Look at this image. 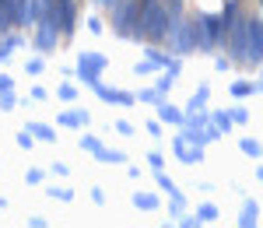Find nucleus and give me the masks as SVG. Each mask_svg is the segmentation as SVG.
I'll list each match as a JSON object with an SVG mask.
<instances>
[{"instance_id":"f257e3e1","label":"nucleus","mask_w":263,"mask_h":228,"mask_svg":"<svg viewBox=\"0 0 263 228\" xmlns=\"http://www.w3.org/2000/svg\"><path fill=\"white\" fill-rule=\"evenodd\" d=\"M165 32H168V11H165L162 0H151V4H144L141 21H137V28H134V35H130V39L162 42Z\"/></svg>"},{"instance_id":"f03ea898","label":"nucleus","mask_w":263,"mask_h":228,"mask_svg":"<svg viewBox=\"0 0 263 228\" xmlns=\"http://www.w3.org/2000/svg\"><path fill=\"white\" fill-rule=\"evenodd\" d=\"M141 11H144L141 0H123V4H116L112 7V32L123 35V39H130L134 28H137V21H141Z\"/></svg>"},{"instance_id":"7ed1b4c3","label":"nucleus","mask_w":263,"mask_h":228,"mask_svg":"<svg viewBox=\"0 0 263 228\" xmlns=\"http://www.w3.org/2000/svg\"><path fill=\"white\" fill-rule=\"evenodd\" d=\"M246 63L263 67V18H246Z\"/></svg>"},{"instance_id":"20e7f679","label":"nucleus","mask_w":263,"mask_h":228,"mask_svg":"<svg viewBox=\"0 0 263 228\" xmlns=\"http://www.w3.org/2000/svg\"><path fill=\"white\" fill-rule=\"evenodd\" d=\"M109 67V56H102V53H91V49H84L81 56H78V78H81L84 84H102V70Z\"/></svg>"},{"instance_id":"39448f33","label":"nucleus","mask_w":263,"mask_h":228,"mask_svg":"<svg viewBox=\"0 0 263 228\" xmlns=\"http://www.w3.org/2000/svg\"><path fill=\"white\" fill-rule=\"evenodd\" d=\"M224 49H228V56L232 63H246V18L232 21V28H228V35H224Z\"/></svg>"},{"instance_id":"423d86ee","label":"nucleus","mask_w":263,"mask_h":228,"mask_svg":"<svg viewBox=\"0 0 263 228\" xmlns=\"http://www.w3.org/2000/svg\"><path fill=\"white\" fill-rule=\"evenodd\" d=\"M172 147H176V155H179L186 165H197V162H203V144H197V141H190L186 134H176V141H172Z\"/></svg>"},{"instance_id":"0eeeda50","label":"nucleus","mask_w":263,"mask_h":228,"mask_svg":"<svg viewBox=\"0 0 263 228\" xmlns=\"http://www.w3.org/2000/svg\"><path fill=\"white\" fill-rule=\"evenodd\" d=\"M256 221H260V204H256V200H246V204H242V214H239V225H242V228H253Z\"/></svg>"},{"instance_id":"6e6552de","label":"nucleus","mask_w":263,"mask_h":228,"mask_svg":"<svg viewBox=\"0 0 263 228\" xmlns=\"http://www.w3.org/2000/svg\"><path fill=\"white\" fill-rule=\"evenodd\" d=\"M60 123L63 126H88L91 116H88L84 109H67V112H60Z\"/></svg>"},{"instance_id":"1a4fd4ad","label":"nucleus","mask_w":263,"mask_h":228,"mask_svg":"<svg viewBox=\"0 0 263 228\" xmlns=\"http://www.w3.org/2000/svg\"><path fill=\"white\" fill-rule=\"evenodd\" d=\"M158 116H162L165 123H182V120H186V116H182V112H179V109H176V105L162 102V99H158Z\"/></svg>"},{"instance_id":"9d476101","label":"nucleus","mask_w":263,"mask_h":228,"mask_svg":"<svg viewBox=\"0 0 263 228\" xmlns=\"http://www.w3.org/2000/svg\"><path fill=\"white\" fill-rule=\"evenodd\" d=\"M256 91H260L256 81H232V95H235V99H249V95H256Z\"/></svg>"},{"instance_id":"9b49d317","label":"nucleus","mask_w":263,"mask_h":228,"mask_svg":"<svg viewBox=\"0 0 263 228\" xmlns=\"http://www.w3.org/2000/svg\"><path fill=\"white\" fill-rule=\"evenodd\" d=\"M134 207H141V211H158V197L155 193H134Z\"/></svg>"},{"instance_id":"f8f14e48","label":"nucleus","mask_w":263,"mask_h":228,"mask_svg":"<svg viewBox=\"0 0 263 228\" xmlns=\"http://www.w3.org/2000/svg\"><path fill=\"white\" fill-rule=\"evenodd\" d=\"M207 95H211V88H207V84H200V88H197V95L186 102V112H197V109H203V105H207Z\"/></svg>"},{"instance_id":"ddd939ff","label":"nucleus","mask_w":263,"mask_h":228,"mask_svg":"<svg viewBox=\"0 0 263 228\" xmlns=\"http://www.w3.org/2000/svg\"><path fill=\"white\" fill-rule=\"evenodd\" d=\"M25 130H28V134H35L39 141H57V130H53V126H46V123H28Z\"/></svg>"},{"instance_id":"4468645a","label":"nucleus","mask_w":263,"mask_h":228,"mask_svg":"<svg viewBox=\"0 0 263 228\" xmlns=\"http://www.w3.org/2000/svg\"><path fill=\"white\" fill-rule=\"evenodd\" d=\"M239 147H242V155H249V158H263V144H260V141H253V137H242Z\"/></svg>"},{"instance_id":"2eb2a0df","label":"nucleus","mask_w":263,"mask_h":228,"mask_svg":"<svg viewBox=\"0 0 263 228\" xmlns=\"http://www.w3.org/2000/svg\"><path fill=\"white\" fill-rule=\"evenodd\" d=\"M99 162H105V165H120V162H126V155H123V151H109V147H99Z\"/></svg>"},{"instance_id":"dca6fc26","label":"nucleus","mask_w":263,"mask_h":228,"mask_svg":"<svg viewBox=\"0 0 263 228\" xmlns=\"http://www.w3.org/2000/svg\"><path fill=\"white\" fill-rule=\"evenodd\" d=\"M197 218H200V225L218 221V207H214V204H200V207H197Z\"/></svg>"},{"instance_id":"f3484780","label":"nucleus","mask_w":263,"mask_h":228,"mask_svg":"<svg viewBox=\"0 0 263 228\" xmlns=\"http://www.w3.org/2000/svg\"><path fill=\"white\" fill-rule=\"evenodd\" d=\"M211 120H214V126H218L221 134H228V130H232V112H214Z\"/></svg>"},{"instance_id":"a211bd4d","label":"nucleus","mask_w":263,"mask_h":228,"mask_svg":"<svg viewBox=\"0 0 263 228\" xmlns=\"http://www.w3.org/2000/svg\"><path fill=\"white\" fill-rule=\"evenodd\" d=\"M14 46H21V39H18V35H11L7 42H0V63H4L7 56H11V49H14Z\"/></svg>"},{"instance_id":"6ab92c4d","label":"nucleus","mask_w":263,"mask_h":228,"mask_svg":"<svg viewBox=\"0 0 263 228\" xmlns=\"http://www.w3.org/2000/svg\"><path fill=\"white\" fill-rule=\"evenodd\" d=\"M81 147H84V151H91V155H99L102 141H99V137H91V134H84V137H81Z\"/></svg>"},{"instance_id":"aec40b11","label":"nucleus","mask_w":263,"mask_h":228,"mask_svg":"<svg viewBox=\"0 0 263 228\" xmlns=\"http://www.w3.org/2000/svg\"><path fill=\"white\" fill-rule=\"evenodd\" d=\"M57 95H60L63 102H74V99H78V88H74V84H60V88H57Z\"/></svg>"},{"instance_id":"412c9836","label":"nucleus","mask_w":263,"mask_h":228,"mask_svg":"<svg viewBox=\"0 0 263 228\" xmlns=\"http://www.w3.org/2000/svg\"><path fill=\"white\" fill-rule=\"evenodd\" d=\"M46 193H49L53 200H74V193H70L67 186H53V189H46Z\"/></svg>"},{"instance_id":"4be33fe9","label":"nucleus","mask_w":263,"mask_h":228,"mask_svg":"<svg viewBox=\"0 0 263 228\" xmlns=\"http://www.w3.org/2000/svg\"><path fill=\"white\" fill-rule=\"evenodd\" d=\"M172 81H176V78H172V74L165 70V78H158V84H155V91H158V95H165V91L172 88Z\"/></svg>"},{"instance_id":"5701e85b","label":"nucleus","mask_w":263,"mask_h":228,"mask_svg":"<svg viewBox=\"0 0 263 228\" xmlns=\"http://www.w3.org/2000/svg\"><path fill=\"white\" fill-rule=\"evenodd\" d=\"M162 4H165V11H168V18H179L182 0H162Z\"/></svg>"},{"instance_id":"b1692460","label":"nucleus","mask_w":263,"mask_h":228,"mask_svg":"<svg viewBox=\"0 0 263 228\" xmlns=\"http://www.w3.org/2000/svg\"><path fill=\"white\" fill-rule=\"evenodd\" d=\"M246 120H249V112H246L242 105H235L232 109V123H246Z\"/></svg>"},{"instance_id":"393cba45","label":"nucleus","mask_w":263,"mask_h":228,"mask_svg":"<svg viewBox=\"0 0 263 228\" xmlns=\"http://www.w3.org/2000/svg\"><path fill=\"white\" fill-rule=\"evenodd\" d=\"M179 225L193 228V225H200V218H197V214H182V211H179Z\"/></svg>"},{"instance_id":"a878e982","label":"nucleus","mask_w":263,"mask_h":228,"mask_svg":"<svg viewBox=\"0 0 263 228\" xmlns=\"http://www.w3.org/2000/svg\"><path fill=\"white\" fill-rule=\"evenodd\" d=\"M147 162H151V168H155V172H162V168H165V158L158 155V151H155V155H147Z\"/></svg>"},{"instance_id":"bb28decb","label":"nucleus","mask_w":263,"mask_h":228,"mask_svg":"<svg viewBox=\"0 0 263 228\" xmlns=\"http://www.w3.org/2000/svg\"><path fill=\"white\" fill-rule=\"evenodd\" d=\"M155 67H158V63H155V60H141V63H137V67H134V70H137V74H151Z\"/></svg>"},{"instance_id":"cd10ccee","label":"nucleus","mask_w":263,"mask_h":228,"mask_svg":"<svg viewBox=\"0 0 263 228\" xmlns=\"http://www.w3.org/2000/svg\"><path fill=\"white\" fill-rule=\"evenodd\" d=\"M0 109H14V91H4L0 95Z\"/></svg>"},{"instance_id":"c85d7f7f","label":"nucleus","mask_w":263,"mask_h":228,"mask_svg":"<svg viewBox=\"0 0 263 228\" xmlns=\"http://www.w3.org/2000/svg\"><path fill=\"white\" fill-rule=\"evenodd\" d=\"M158 99H162L158 91H141V95H137V102H158Z\"/></svg>"},{"instance_id":"c756f323","label":"nucleus","mask_w":263,"mask_h":228,"mask_svg":"<svg viewBox=\"0 0 263 228\" xmlns=\"http://www.w3.org/2000/svg\"><path fill=\"white\" fill-rule=\"evenodd\" d=\"M116 130H120L123 137H134V126L126 123V120H120V123H116Z\"/></svg>"},{"instance_id":"7c9ffc66","label":"nucleus","mask_w":263,"mask_h":228,"mask_svg":"<svg viewBox=\"0 0 263 228\" xmlns=\"http://www.w3.org/2000/svg\"><path fill=\"white\" fill-rule=\"evenodd\" d=\"M214 67H218V70H221V74H224V70L232 67V56H218V60H214Z\"/></svg>"},{"instance_id":"2f4dec72","label":"nucleus","mask_w":263,"mask_h":228,"mask_svg":"<svg viewBox=\"0 0 263 228\" xmlns=\"http://www.w3.org/2000/svg\"><path fill=\"white\" fill-rule=\"evenodd\" d=\"M18 144L21 147H32V134H28V130H21V134H18Z\"/></svg>"},{"instance_id":"473e14b6","label":"nucleus","mask_w":263,"mask_h":228,"mask_svg":"<svg viewBox=\"0 0 263 228\" xmlns=\"http://www.w3.org/2000/svg\"><path fill=\"white\" fill-rule=\"evenodd\" d=\"M25 179H28V183H42V172H39V168H28V176H25Z\"/></svg>"},{"instance_id":"72a5a7b5","label":"nucleus","mask_w":263,"mask_h":228,"mask_svg":"<svg viewBox=\"0 0 263 228\" xmlns=\"http://www.w3.org/2000/svg\"><path fill=\"white\" fill-rule=\"evenodd\" d=\"M88 32H95V35H99V32H102V21L99 18H88Z\"/></svg>"},{"instance_id":"f704fd0d","label":"nucleus","mask_w":263,"mask_h":228,"mask_svg":"<svg viewBox=\"0 0 263 228\" xmlns=\"http://www.w3.org/2000/svg\"><path fill=\"white\" fill-rule=\"evenodd\" d=\"M28 74H42V60H28Z\"/></svg>"},{"instance_id":"c9c22d12","label":"nucleus","mask_w":263,"mask_h":228,"mask_svg":"<svg viewBox=\"0 0 263 228\" xmlns=\"http://www.w3.org/2000/svg\"><path fill=\"white\" fill-rule=\"evenodd\" d=\"M0 91H11V78L7 74H0Z\"/></svg>"},{"instance_id":"e433bc0d","label":"nucleus","mask_w":263,"mask_h":228,"mask_svg":"<svg viewBox=\"0 0 263 228\" xmlns=\"http://www.w3.org/2000/svg\"><path fill=\"white\" fill-rule=\"evenodd\" d=\"M256 179H260V183H263V165H260V168H256Z\"/></svg>"},{"instance_id":"4c0bfd02","label":"nucleus","mask_w":263,"mask_h":228,"mask_svg":"<svg viewBox=\"0 0 263 228\" xmlns=\"http://www.w3.org/2000/svg\"><path fill=\"white\" fill-rule=\"evenodd\" d=\"M256 84H260V91H263V78H260V81H256Z\"/></svg>"},{"instance_id":"58836bf2","label":"nucleus","mask_w":263,"mask_h":228,"mask_svg":"<svg viewBox=\"0 0 263 228\" xmlns=\"http://www.w3.org/2000/svg\"><path fill=\"white\" fill-rule=\"evenodd\" d=\"M95 4H109V0H95Z\"/></svg>"},{"instance_id":"ea45409f","label":"nucleus","mask_w":263,"mask_h":228,"mask_svg":"<svg viewBox=\"0 0 263 228\" xmlns=\"http://www.w3.org/2000/svg\"><path fill=\"white\" fill-rule=\"evenodd\" d=\"M141 4H151V0H141Z\"/></svg>"},{"instance_id":"a19ab883","label":"nucleus","mask_w":263,"mask_h":228,"mask_svg":"<svg viewBox=\"0 0 263 228\" xmlns=\"http://www.w3.org/2000/svg\"><path fill=\"white\" fill-rule=\"evenodd\" d=\"M260 4H263V0H260Z\"/></svg>"}]
</instances>
